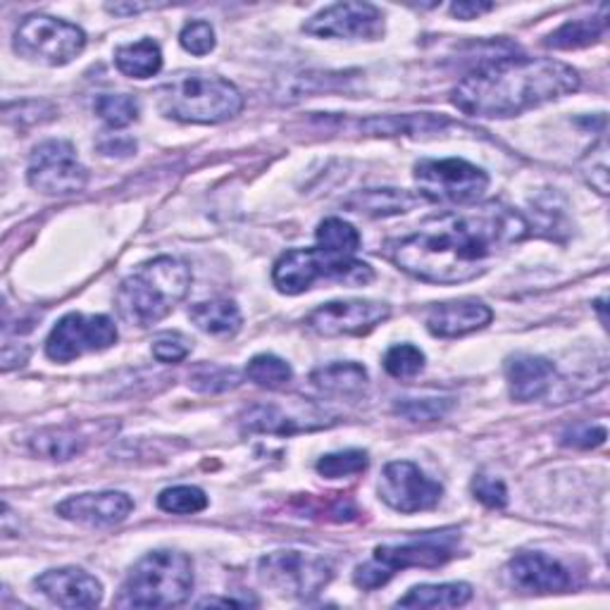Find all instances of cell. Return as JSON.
I'll list each match as a JSON object with an SVG mask.
<instances>
[{
  "mask_svg": "<svg viewBox=\"0 0 610 610\" xmlns=\"http://www.w3.org/2000/svg\"><path fill=\"white\" fill-rule=\"evenodd\" d=\"M527 229L518 210L497 201L439 212L396 243L391 260L420 282L463 284L484 274L491 260L527 237Z\"/></svg>",
  "mask_w": 610,
  "mask_h": 610,
  "instance_id": "1",
  "label": "cell"
},
{
  "mask_svg": "<svg viewBox=\"0 0 610 610\" xmlns=\"http://www.w3.org/2000/svg\"><path fill=\"white\" fill-rule=\"evenodd\" d=\"M580 89V74L553 58H499L453 89V103L472 118H516Z\"/></svg>",
  "mask_w": 610,
  "mask_h": 610,
  "instance_id": "2",
  "label": "cell"
},
{
  "mask_svg": "<svg viewBox=\"0 0 610 610\" xmlns=\"http://www.w3.org/2000/svg\"><path fill=\"white\" fill-rule=\"evenodd\" d=\"M191 289V270L187 262L160 256L143 262L118 289L120 318L131 327H153L187 299Z\"/></svg>",
  "mask_w": 610,
  "mask_h": 610,
  "instance_id": "3",
  "label": "cell"
},
{
  "mask_svg": "<svg viewBox=\"0 0 610 610\" xmlns=\"http://www.w3.org/2000/svg\"><path fill=\"white\" fill-rule=\"evenodd\" d=\"M158 108L177 122L220 124L243 110V96L222 77L181 72L158 89Z\"/></svg>",
  "mask_w": 610,
  "mask_h": 610,
  "instance_id": "4",
  "label": "cell"
},
{
  "mask_svg": "<svg viewBox=\"0 0 610 610\" xmlns=\"http://www.w3.org/2000/svg\"><path fill=\"white\" fill-rule=\"evenodd\" d=\"M193 589L191 558L181 551L160 549L146 553L129 570L114 599L120 608H172L181 606Z\"/></svg>",
  "mask_w": 610,
  "mask_h": 610,
  "instance_id": "5",
  "label": "cell"
},
{
  "mask_svg": "<svg viewBox=\"0 0 610 610\" xmlns=\"http://www.w3.org/2000/svg\"><path fill=\"white\" fill-rule=\"evenodd\" d=\"M322 279L349 287H362L372 282L374 272L368 262H362L353 256L329 253L320 249V246L318 249L287 251L274 262L272 270L274 287L289 296L303 293L316 282H322Z\"/></svg>",
  "mask_w": 610,
  "mask_h": 610,
  "instance_id": "6",
  "label": "cell"
},
{
  "mask_svg": "<svg viewBox=\"0 0 610 610\" xmlns=\"http://www.w3.org/2000/svg\"><path fill=\"white\" fill-rule=\"evenodd\" d=\"M458 532L443 530L422 534L406 543H389V547H377L370 563L358 566L353 582L356 587L374 591L384 587L391 577L406 568H441L447 566L458 553Z\"/></svg>",
  "mask_w": 610,
  "mask_h": 610,
  "instance_id": "7",
  "label": "cell"
},
{
  "mask_svg": "<svg viewBox=\"0 0 610 610\" xmlns=\"http://www.w3.org/2000/svg\"><path fill=\"white\" fill-rule=\"evenodd\" d=\"M87 46V34L77 24L51 18V14H29L14 31V51L29 60L46 64H68Z\"/></svg>",
  "mask_w": 610,
  "mask_h": 610,
  "instance_id": "8",
  "label": "cell"
},
{
  "mask_svg": "<svg viewBox=\"0 0 610 610\" xmlns=\"http://www.w3.org/2000/svg\"><path fill=\"white\" fill-rule=\"evenodd\" d=\"M260 580L284 597L312 599L332 580L329 560L306 551H274L258 563Z\"/></svg>",
  "mask_w": 610,
  "mask_h": 610,
  "instance_id": "9",
  "label": "cell"
},
{
  "mask_svg": "<svg viewBox=\"0 0 610 610\" xmlns=\"http://www.w3.org/2000/svg\"><path fill=\"white\" fill-rule=\"evenodd\" d=\"M416 181L427 201L458 206L474 203L489 187L487 172L460 158L420 160L416 164Z\"/></svg>",
  "mask_w": 610,
  "mask_h": 610,
  "instance_id": "10",
  "label": "cell"
},
{
  "mask_svg": "<svg viewBox=\"0 0 610 610\" xmlns=\"http://www.w3.org/2000/svg\"><path fill=\"white\" fill-rule=\"evenodd\" d=\"M27 179L29 187L43 196H72L87 187L89 172L79 162L70 141L51 139L34 148L29 158Z\"/></svg>",
  "mask_w": 610,
  "mask_h": 610,
  "instance_id": "11",
  "label": "cell"
},
{
  "mask_svg": "<svg viewBox=\"0 0 610 610\" xmlns=\"http://www.w3.org/2000/svg\"><path fill=\"white\" fill-rule=\"evenodd\" d=\"M118 341V327L106 316H64L46 339V356L56 362H70L87 353L106 351Z\"/></svg>",
  "mask_w": 610,
  "mask_h": 610,
  "instance_id": "12",
  "label": "cell"
},
{
  "mask_svg": "<svg viewBox=\"0 0 610 610\" xmlns=\"http://www.w3.org/2000/svg\"><path fill=\"white\" fill-rule=\"evenodd\" d=\"M441 493L443 487L408 460L389 463L382 472V480H379V497L399 513L432 510L441 501Z\"/></svg>",
  "mask_w": 610,
  "mask_h": 610,
  "instance_id": "13",
  "label": "cell"
},
{
  "mask_svg": "<svg viewBox=\"0 0 610 610\" xmlns=\"http://www.w3.org/2000/svg\"><path fill=\"white\" fill-rule=\"evenodd\" d=\"M303 31L320 39L374 41L384 37V14L370 3H337L310 18Z\"/></svg>",
  "mask_w": 610,
  "mask_h": 610,
  "instance_id": "14",
  "label": "cell"
},
{
  "mask_svg": "<svg viewBox=\"0 0 610 610\" xmlns=\"http://www.w3.org/2000/svg\"><path fill=\"white\" fill-rule=\"evenodd\" d=\"M391 316L389 306L377 301H332L316 308L306 318L308 327L320 337H358L368 334Z\"/></svg>",
  "mask_w": 610,
  "mask_h": 610,
  "instance_id": "15",
  "label": "cell"
},
{
  "mask_svg": "<svg viewBox=\"0 0 610 610\" xmlns=\"http://www.w3.org/2000/svg\"><path fill=\"white\" fill-rule=\"evenodd\" d=\"M506 580L518 593L543 597V593H563L570 589V572L558 560L543 553H520L506 568Z\"/></svg>",
  "mask_w": 610,
  "mask_h": 610,
  "instance_id": "16",
  "label": "cell"
},
{
  "mask_svg": "<svg viewBox=\"0 0 610 610\" xmlns=\"http://www.w3.org/2000/svg\"><path fill=\"white\" fill-rule=\"evenodd\" d=\"M34 587L60 608H96L103 601V584L81 568L46 570Z\"/></svg>",
  "mask_w": 610,
  "mask_h": 610,
  "instance_id": "17",
  "label": "cell"
},
{
  "mask_svg": "<svg viewBox=\"0 0 610 610\" xmlns=\"http://www.w3.org/2000/svg\"><path fill=\"white\" fill-rule=\"evenodd\" d=\"M131 508L134 501L122 491L79 493L58 506V516L84 527H114L127 520Z\"/></svg>",
  "mask_w": 610,
  "mask_h": 610,
  "instance_id": "18",
  "label": "cell"
},
{
  "mask_svg": "<svg viewBox=\"0 0 610 610\" xmlns=\"http://www.w3.org/2000/svg\"><path fill=\"white\" fill-rule=\"evenodd\" d=\"M493 318V312L474 299H460L449 303H437L427 310V329L439 339H458L484 329Z\"/></svg>",
  "mask_w": 610,
  "mask_h": 610,
  "instance_id": "19",
  "label": "cell"
},
{
  "mask_svg": "<svg viewBox=\"0 0 610 610\" xmlns=\"http://www.w3.org/2000/svg\"><path fill=\"white\" fill-rule=\"evenodd\" d=\"M506 379L510 396L520 403H530L551 393L558 372L553 362L547 358L518 353L510 356L506 362Z\"/></svg>",
  "mask_w": 610,
  "mask_h": 610,
  "instance_id": "20",
  "label": "cell"
},
{
  "mask_svg": "<svg viewBox=\"0 0 610 610\" xmlns=\"http://www.w3.org/2000/svg\"><path fill=\"white\" fill-rule=\"evenodd\" d=\"M420 203V196L399 189H368L353 193L346 208L360 212L368 218H389V216H403V212L413 210Z\"/></svg>",
  "mask_w": 610,
  "mask_h": 610,
  "instance_id": "21",
  "label": "cell"
},
{
  "mask_svg": "<svg viewBox=\"0 0 610 610\" xmlns=\"http://www.w3.org/2000/svg\"><path fill=\"white\" fill-rule=\"evenodd\" d=\"M472 599V587L466 582L451 584H420L410 589L403 599L396 601L399 608H458Z\"/></svg>",
  "mask_w": 610,
  "mask_h": 610,
  "instance_id": "22",
  "label": "cell"
},
{
  "mask_svg": "<svg viewBox=\"0 0 610 610\" xmlns=\"http://www.w3.org/2000/svg\"><path fill=\"white\" fill-rule=\"evenodd\" d=\"M312 384L324 393L356 396L368 387V370L358 362H329L310 374Z\"/></svg>",
  "mask_w": 610,
  "mask_h": 610,
  "instance_id": "23",
  "label": "cell"
},
{
  "mask_svg": "<svg viewBox=\"0 0 610 610\" xmlns=\"http://www.w3.org/2000/svg\"><path fill=\"white\" fill-rule=\"evenodd\" d=\"M189 318L198 324V329L212 337H234L241 329V312L234 301L227 299L196 303L189 310Z\"/></svg>",
  "mask_w": 610,
  "mask_h": 610,
  "instance_id": "24",
  "label": "cell"
},
{
  "mask_svg": "<svg viewBox=\"0 0 610 610\" xmlns=\"http://www.w3.org/2000/svg\"><path fill=\"white\" fill-rule=\"evenodd\" d=\"M114 64L118 70L131 79H148L156 77L162 68L160 46L153 39H143L137 43L122 46L114 51Z\"/></svg>",
  "mask_w": 610,
  "mask_h": 610,
  "instance_id": "25",
  "label": "cell"
},
{
  "mask_svg": "<svg viewBox=\"0 0 610 610\" xmlns=\"http://www.w3.org/2000/svg\"><path fill=\"white\" fill-rule=\"evenodd\" d=\"M241 424L246 432L251 434H296V432H303V430H310L308 424L293 420L289 416H284L282 410L274 408V406H253L243 413L241 418Z\"/></svg>",
  "mask_w": 610,
  "mask_h": 610,
  "instance_id": "26",
  "label": "cell"
},
{
  "mask_svg": "<svg viewBox=\"0 0 610 610\" xmlns=\"http://www.w3.org/2000/svg\"><path fill=\"white\" fill-rule=\"evenodd\" d=\"M606 31V18H591V20H572L566 22L560 29L543 41L556 51H572V48H584L593 41H599Z\"/></svg>",
  "mask_w": 610,
  "mask_h": 610,
  "instance_id": "27",
  "label": "cell"
},
{
  "mask_svg": "<svg viewBox=\"0 0 610 610\" xmlns=\"http://www.w3.org/2000/svg\"><path fill=\"white\" fill-rule=\"evenodd\" d=\"M31 451L51 460H70L84 451V439L70 430H48L31 439Z\"/></svg>",
  "mask_w": 610,
  "mask_h": 610,
  "instance_id": "28",
  "label": "cell"
},
{
  "mask_svg": "<svg viewBox=\"0 0 610 610\" xmlns=\"http://www.w3.org/2000/svg\"><path fill=\"white\" fill-rule=\"evenodd\" d=\"M320 249L339 256H353L360 249L358 229L339 218H329L318 227Z\"/></svg>",
  "mask_w": 610,
  "mask_h": 610,
  "instance_id": "29",
  "label": "cell"
},
{
  "mask_svg": "<svg viewBox=\"0 0 610 610\" xmlns=\"http://www.w3.org/2000/svg\"><path fill=\"white\" fill-rule=\"evenodd\" d=\"M96 114L108 127L122 129L139 120V101L127 93H106L96 98Z\"/></svg>",
  "mask_w": 610,
  "mask_h": 610,
  "instance_id": "30",
  "label": "cell"
},
{
  "mask_svg": "<svg viewBox=\"0 0 610 610\" xmlns=\"http://www.w3.org/2000/svg\"><path fill=\"white\" fill-rule=\"evenodd\" d=\"M246 377H249L251 382H256L258 387L282 389L291 382L293 370L287 360L270 356V353H260L249 362V368H246Z\"/></svg>",
  "mask_w": 610,
  "mask_h": 610,
  "instance_id": "31",
  "label": "cell"
},
{
  "mask_svg": "<svg viewBox=\"0 0 610 610\" xmlns=\"http://www.w3.org/2000/svg\"><path fill=\"white\" fill-rule=\"evenodd\" d=\"M158 508L172 516H196L208 508V497L198 487H172L160 493Z\"/></svg>",
  "mask_w": 610,
  "mask_h": 610,
  "instance_id": "32",
  "label": "cell"
},
{
  "mask_svg": "<svg viewBox=\"0 0 610 610\" xmlns=\"http://www.w3.org/2000/svg\"><path fill=\"white\" fill-rule=\"evenodd\" d=\"M370 466V458L366 451H339V453H329L318 460V472L327 480H341V477H351V474H362Z\"/></svg>",
  "mask_w": 610,
  "mask_h": 610,
  "instance_id": "33",
  "label": "cell"
},
{
  "mask_svg": "<svg viewBox=\"0 0 610 610\" xmlns=\"http://www.w3.org/2000/svg\"><path fill=\"white\" fill-rule=\"evenodd\" d=\"M384 370L393 379H413L424 370V353L413 343H399L384 356Z\"/></svg>",
  "mask_w": 610,
  "mask_h": 610,
  "instance_id": "34",
  "label": "cell"
},
{
  "mask_svg": "<svg viewBox=\"0 0 610 610\" xmlns=\"http://www.w3.org/2000/svg\"><path fill=\"white\" fill-rule=\"evenodd\" d=\"M451 408V399H403L396 403V413L410 422H434L447 416Z\"/></svg>",
  "mask_w": 610,
  "mask_h": 610,
  "instance_id": "35",
  "label": "cell"
},
{
  "mask_svg": "<svg viewBox=\"0 0 610 610\" xmlns=\"http://www.w3.org/2000/svg\"><path fill=\"white\" fill-rule=\"evenodd\" d=\"M239 374L234 370H227V368H218V366H198L189 382L196 391H203V393H220V391H227V389H234L239 384Z\"/></svg>",
  "mask_w": 610,
  "mask_h": 610,
  "instance_id": "36",
  "label": "cell"
},
{
  "mask_svg": "<svg viewBox=\"0 0 610 610\" xmlns=\"http://www.w3.org/2000/svg\"><path fill=\"white\" fill-rule=\"evenodd\" d=\"M179 43L191 56H208L212 48H216V29L210 27V22H203V20L189 22L184 29H181Z\"/></svg>",
  "mask_w": 610,
  "mask_h": 610,
  "instance_id": "37",
  "label": "cell"
},
{
  "mask_svg": "<svg viewBox=\"0 0 610 610\" xmlns=\"http://www.w3.org/2000/svg\"><path fill=\"white\" fill-rule=\"evenodd\" d=\"M582 172L589 184L597 189L601 196L608 193V146L601 139L597 148H591L589 156L582 162Z\"/></svg>",
  "mask_w": 610,
  "mask_h": 610,
  "instance_id": "38",
  "label": "cell"
},
{
  "mask_svg": "<svg viewBox=\"0 0 610 610\" xmlns=\"http://www.w3.org/2000/svg\"><path fill=\"white\" fill-rule=\"evenodd\" d=\"M472 493L477 501H482L489 508H503L508 503V491L506 484L497 477L489 474H477L472 480Z\"/></svg>",
  "mask_w": 610,
  "mask_h": 610,
  "instance_id": "39",
  "label": "cell"
},
{
  "mask_svg": "<svg viewBox=\"0 0 610 610\" xmlns=\"http://www.w3.org/2000/svg\"><path fill=\"white\" fill-rule=\"evenodd\" d=\"M191 353V343L181 334H162L153 343V358L160 362H181Z\"/></svg>",
  "mask_w": 610,
  "mask_h": 610,
  "instance_id": "40",
  "label": "cell"
},
{
  "mask_svg": "<svg viewBox=\"0 0 610 610\" xmlns=\"http://www.w3.org/2000/svg\"><path fill=\"white\" fill-rule=\"evenodd\" d=\"M603 439H606V427H591V422L572 424L563 434V443H568V447H580V449L599 447V443H603Z\"/></svg>",
  "mask_w": 610,
  "mask_h": 610,
  "instance_id": "41",
  "label": "cell"
},
{
  "mask_svg": "<svg viewBox=\"0 0 610 610\" xmlns=\"http://www.w3.org/2000/svg\"><path fill=\"white\" fill-rule=\"evenodd\" d=\"M98 148L106 156H118V158H127L137 151V141L129 139V137H122V134H114V137H108L103 139L101 143H98Z\"/></svg>",
  "mask_w": 610,
  "mask_h": 610,
  "instance_id": "42",
  "label": "cell"
},
{
  "mask_svg": "<svg viewBox=\"0 0 610 610\" xmlns=\"http://www.w3.org/2000/svg\"><path fill=\"white\" fill-rule=\"evenodd\" d=\"M489 10H493V6L482 3V0H477V3H470V0H460V3L451 6V14L458 20H474Z\"/></svg>",
  "mask_w": 610,
  "mask_h": 610,
  "instance_id": "43",
  "label": "cell"
},
{
  "mask_svg": "<svg viewBox=\"0 0 610 610\" xmlns=\"http://www.w3.org/2000/svg\"><path fill=\"white\" fill-rule=\"evenodd\" d=\"M156 8H162V6H141V3H114V6H106L108 12L112 14H139V12H146V10H156Z\"/></svg>",
  "mask_w": 610,
  "mask_h": 610,
  "instance_id": "44",
  "label": "cell"
}]
</instances>
